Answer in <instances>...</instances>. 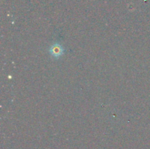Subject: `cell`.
<instances>
[{"label":"cell","mask_w":150,"mask_h":149,"mask_svg":"<svg viewBox=\"0 0 150 149\" xmlns=\"http://www.w3.org/2000/svg\"><path fill=\"white\" fill-rule=\"evenodd\" d=\"M49 52L52 56L58 58L62 55L64 53V50H63L62 46L60 45L59 44H54L51 47Z\"/></svg>","instance_id":"6da1fadb"}]
</instances>
